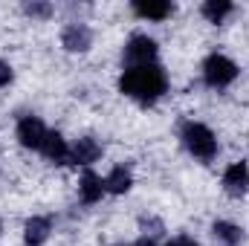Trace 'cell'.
Masks as SVG:
<instances>
[{
  "label": "cell",
  "mask_w": 249,
  "mask_h": 246,
  "mask_svg": "<svg viewBox=\"0 0 249 246\" xmlns=\"http://www.w3.org/2000/svg\"><path fill=\"white\" fill-rule=\"evenodd\" d=\"M203 78H206L209 87H229L238 78V67H235L232 58L214 53V55H209L203 61Z\"/></svg>",
  "instance_id": "obj_3"
},
{
  "label": "cell",
  "mask_w": 249,
  "mask_h": 246,
  "mask_svg": "<svg viewBox=\"0 0 249 246\" xmlns=\"http://www.w3.org/2000/svg\"><path fill=\"white\" fill-rule=\"evenodd\" d=\"M157 58V44L148 35H133L124 47V61L127 67H148Z\"/></svg>",
  "instance_id": "obj_4"
},
{
  "label": "cell",
  "mask_w": 249,
  "mask_h": 246,
  "mask_svg": "<svg viewBox=\"0 0 249 246\" xmlns=\"http://www.w3.org/2000/svg\"><path fill=\"white\" fill-rule=\"evenodd\" d=\"M223 188H226V194H232V197L247 194V188H249V168H247V162H235V165H229V168H226V174H223Z\"/></svg>",
  "instance_id": "obj_6"
},
{
  "label": "cell",
  "mask_w": 249,
  "mask_h": 246,
  "mask_svg": "<svg viewBox=\"0 0 249 246\" xmlns=\"http://www.w3.org/2000/svg\"><path fill=\"white\" fill-rule=\"evenodd\" d=\"M9 81H12V67L6 61H0V87H6Z\"/></svg>",
  "instance_id": "obj_16"
},
{
  "label": "cell",
  "mask_w": 249,
  "mask_h": 246,
  "mask_svg": "<svg viewBox=\"0 0 249 246\" xmlns=\"http://www.w3.org/2000/svg\"><path fill=\"white\" fill-rule=\"evenodd\" d=\"M212 232H214V238L223 246H238L244 241V229L235 226V223H226V220H217V223L212 226Z\"/></svg>",
  "instance_id": "obj_13"
},
{
  "label": "cell",
  "mask_w": 249,
  "mask_h": 246,
  "mask_svg": "<svg viewBox=\"0 0 249 246\" xmlns=\"http://www.w3.org/2000/svg\"><path fill=\"white\" fill-rule=\"evenodd\" d=\"M50 232H53V220L50 217H32L26 223V229H23V241H26V246H41L50 238Z\"/></svg>",
  "instance_id": "obj_9"
},
{
  "label": "cell",
  "mask_w": 249,
  "mask_h": 246,
  "mask_svg": "<svg viewBox=\"0 0 249 246\" xmlns=\"http://www.w3.org/2000/svg\"><path fill=\"white\" fill-rule=\"evenodd\" d=\"M99 157H102V145H99L93 136L78 139L75 148L70 151V162H75V165H90V162H96Z\"/></svg>",
  "instance_id": "obj_8"
},
{
  "label": "cell",
  "mask_w": 249,
  "mask_h": 246,
  "mask_svg": "<svg viewBox=\"0 0 249 246\" xmlns=\"http://www.w3.org/2000/svg\"><path fill=\"white\" fill-rule=\"evenodd\" d=\"M133 12L148 20H165L171 15V3L165 0H148V3H133Z\"/></svg>",
  "instance_id": "obj_12"
},
{
  "label": "cell",
  "mask_w": 249,
  "mask_h": 246,
  "mask_svg": "<svg viewBox=\"0 0 249 246\" xmlns=\"http://www.w3.org/2000/svg\"><path fill=\"white\" fill-rule=\"evenodd\" d=\"M119 87H122L124 96L142 102V105H154L165 90H168V78L165 72L157 67V64H148V67H127L119 78Z\"/></svg>",
  "instance_id": "obj_1"
},
{
  "label": "cell",
  "mask_w": 249,
  "mask_h": 246,
  "mask_svg": "<svg viewBox=\"0 0 249 246\" xmlns=\"http://www.w3.org/2000/svg\"><path fill=\"white\" fill-rule=\"evenodd\" d=\"M61 41L70 53H84V50L93 44V32H90L84 23H70V26L64 29Z\"/></svg>",
  "instance_id": "obj_7"
},
{
  "label": "cell",
  "mask_w": 249,
  "mask_h": 246,
  "mask_svg": "<svg viewBox=\"0 0 249 246\" xmlns=\"http://www.w3.org/2000/svg\"><path fill=\"white\" fill-rule=\"evenodd\" d=\"M130 246H154L151 241H136V244H130Z\"/></svg>",
  "instance_id": "obj_19"
},
{
  "label": "cell",
  "mask_w": 249,
  "mask_h": 246,
  "mask_svg": "<svg viewBox=\"0 0 249 246\" xmlns=\"http://www.w3.org/2000/svg\"><path fill=\"white\" fill-rule=\"evenodd\" d=\"M130 188V171L124 168V165H116L110 174H107V180H105V191H110V194H124Z\"/></svg>",
  "instance_id": "obj_14"
},
{
  "label": "cell",
  "mask_w": 249,
  "mask_h": 246,
  "mask_svg": "<svg viewBox=\"0 0 249 246\" xmlns=\"http://www.w3.org/2000/svg\"><path fill=\"white\" fill-rule=\"evenodd\" d=\"M26 12H32V15H47V6H26Z\"/></svg>",
  "instance_id": "obj_18"
},
{
  "label": "cell",
  "mask_w": 249,
  "mask_h": 246,
  "mask_svg": "<svg viewBox=\"0 0 249 246\" xmlns=\"http://www.w3.org/2000/svg\"><path fill=\"white\" fill-rule=\"evenodd\" d=\"M165 246H200L197 241H191V238H174L171 244H165Z\"/></svg>",
  "instance_id": "obj_17"
},
{
  "label": "cell",
  "mask_w": 249,
  "mask_h": 246,
  "mask_svg": "<svg viewBox=\"0 0 249 246\" xmlns=\"http://www.w3.org/2000/svg\"><path fill=\"white\" fill-rule=\"evenodd\" d=\"M78 194H81L84 203H96V200H102V194H105V183H102V177H96L93 171H84V174H81V183H78Z\"/></svg>",
  "instance_id": "obj_11"
},
{
  "label": "cell",
  "mask_w": 249,
  "mask_h": 246,
  "mask_svg": "<svg viewBox=\"0 0 249 246\" xmlns=\"http://www.w3.org/2000/svg\"><path fill=\"white\" fill-rule=\"evenodd\" d=\"M229 12H232V3H226V0H209V3H203V15L212 23H220Z\"/></svg>",
  "instance_id": "obj_15"
},
{
  "label": "cell",
  "mask_w": 249,
  "mask_h": 246,
  "mask_svg": "<svg viewBox=\"0 0 249 246\" xmlns=\"http://www.w3.org/2000/svg\"><path fill=\"white\" fill-rule=\"evenodd\" d=\"M44 157L50 159V162H55V165H64V162H70V148H67V142H64L61 133H47V142H44Z\"/></svg>",
  "instance_id": "obj_10"
},
{
  "label": "cell",
  "mask_w": 249,
  "mask_h": 246,
  "mask_svg": "<svg viewBox=\"0 0 249 246\" xmlns=\"http://www.w3.org/2000/svg\"><path fill=\"white\" fill-rule=\"evenodd\" d=\"M183 145L188 148V154H194L197 159H212L217 154V139L214 133L200 122L183 124Z\"/></svg>",
  "instance_id": "obj_2"
},
{
  "label": "cell",
  "mask_w": 249,
  "mask_h": 246,
  "mask_svg": "<svg viewBox=\"0 0 249 246\" xmlns=\"http://www.w3.org/2000/svg\"><path fill=\"white\" fill-rule=\"evenodd\" d=\"M47 133H50V130L44 127V122H41L38 116H23V119L18 122V139H20L23 148L41 151L44 142H47Z\"/></svg>",
  "instance_id": "obj_5"
}]
</instances>
